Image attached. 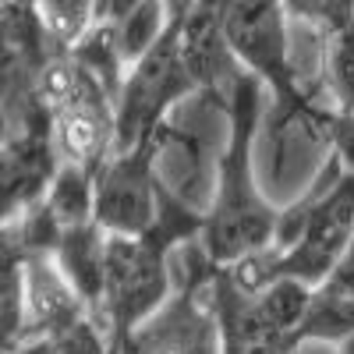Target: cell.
Masks as SVG:
<instances>
[{
	"label": "cell",
	"instance_id": "obj_5",
	"mask_svg": "<svg viewBox=\"0 0 354 354\" xmlns=\"http://www.w3.org/2000/svg\"><path fill=\"white\" fill-rule=\"evenodd\" d=\"M156 213L149 142L110 153L93 170V223L106 238H145Z\"/></svg>",
	"mask_w": 354,
	"mask_h": 354
},
{
	"label": "cell",
	"instance_id": "obj_17",
	"mask_svg": "<svg viewBox=\"0 0 354 354\" xmlns=\"http://www.w3.org/2000/svg\"><path fill=\"white\" fill-rule=\"evenodd\" d=\"M32 18L39 21V36L71 50L96 25V8L93 4H46V8H36Z\"/></svg>",
	"mask_w": 354,
	"mask_h": 354
},
{
	"label": "cell",
	"instance_id": "obj_11",
	"mask_svg": "<svg viewBox=\"0 0 354 354\" xmlns=\"http://www.w3.org/2000/svg\"><path fill=\"white\" fill-rule=\"evenodd\" d=\"M57 174V153L50 135H4L0 138V227L36 205L50 177Z\"/></svg>",
	"mask_w": 354,
	"mask_h": 354
},
{
	"label": "cell",
	"instance_id": "obj_3",
	"mask_svg": "<svg viewBox=\"0 0 354 354\" xmlns=\"http://www.w3.org/2000/svg\"><path fill=\"white\" fill-rule=\"evenodd\" d=\"M170 294L167 255L142 238H106L103 245V298L93 322L117 347L145 319H153Z\"/></svg>",
	"mask_w": 354,
	"mask_h": 354
},
{
	"label": "cell",
	"instance_id": "obj_1",
	"mask_svg": "<svg viewBox=\"0 0 354 354\" xmlns=\"http://www.w3.org/2000/svg\"><path fill=\"white\" fill-rule=\"evenodd\" d=\"M227 149L216 163L213 202L202 216V248L227 270L248 252H259L273 241L277 209L255 188L252 145L262 121V85L252 75H241L227 96Z\"/></svg>",
	"mask_w": 354,
	"mask_h": 354
},
{
	"label": "cell",
	"instance_id": "obj_19",
	"mask_svg": "<svg viewBox=\"0 0 354 354\" xmlns=\"http://www.w3.org/2000/svg\"><path fill=\"white\" fill-rule=\"evenodd\" d=\"M333 354H354V333L344 337L340 344H333Z\"/></svg>",
	"mask_w": 354,
	"mask_h": 354
},
{
	"label": "cell",
	"instance_id": "obj_9",
	"mask_svg": "<svg viewBox=\"0 0 354 354\" xmlns=\"http://www.w3.org/2000/svg\"><path fill=\"white\" fill-rule=\"evenodd\" d=\"M85 319L82 301L57 273L50 255H25L21 266V333L18 340H61Z\"/></svg>",
	"mask_w": 354,
	"mask_h": 354
},
{
	"label": "cell",
	"instance_id": "obj_8",
	"mask_svg": "<svg viewBox=\"0 0 354 354\" xmlns=\"http://www.w3.org/2000/svg\"><path fill=\"white\" fill-rule=\"evenodd\" d=\"M50 145L57 163H71L88 174L113 153V103L96 82H88L75 103L50 117Z\"/></svg>",
	"mask_w": 354,
	"mask_h": 354
},
{
	"label": "cell",
	"instance_id": "obj_20",
	"mask_svg": "<svg viewBox=\"0 0 354 354\" xmlns=\"http://www.w3.org/2000/svg\"><path fill=\"white\" fill-rule=\"evenodd\" d=\"M0 354H11V347H4V344H0Z\"/></svg>",
	"mask_w": 354,
	"mask_h": 354
},
{
	"label": "cell",
	"instance_id": "obj_14",
	"mask_svg": "<svg viewBox=\"0 0 354 354\" xmlns=\"http://www.w3.org/2000/svg\"><path fill=\"white\" fill-rule=\"evenodd\" d=\"M43 205L61 230L93 223V174L71 163H57V174L50 177Z\"/></svg>",
	"mask_w": 354,
	"mask_h": 354
},
{
	"label": "cell",
	"instance_id": "obj_4",
	"mask_svg": "<svg viewBox=\"0 0 354 354\" xmlns=\"http://www.w3.org/2000/svg\"><path fill=\"white\" fill-rule=\"evenodd\" d=\"M177 21H181V8H174L163 39L138 64H131L121 82V93L113 100V153L145 145L167 121V113L195 93L177 53Z\"/></svg>",
	"mask_w": 354,
	"mask_h": 354
},
{
	"label": "cell",
	"instance_id": "obj_18",
	"mask_svg": "<svg viewBox=\"0 0 354 354\" xmlns=\"http://www.w3.org/2000/svg\"><path fill=\"white\" fill-rule=\"evenodd\" d=\"M57 354H117L110 337L96 326L93 319H82L78 326H71L61 340H57Z\"/></svg>",
	"mask_w": 354,
	"mask_h": 354
},
{
	"label": "cell",
	"instance_id": "obj_6",
	"mask_svg": "<svg viewBox=\"0 0 354 354\" xmlns=\"http://www.w3.org/2000/svg\"><path fill=\"white\" fill-rule=\"evenodd\" d=\"M216 18L234 64L252 75L262 88H277L290 96L294 88L287 75V11L277 4H220Z\"/></svg>",
	"mask_w": 354,
	"mask_h": 354
},
{
	"label": "cell",
	"instance_id": "obj_12",
	"mask_svg": "<svg viewBox=\"0 0 354 354\" xmlns=\"http://www.w3.org/2000/svg\"><path fill=\"white\" fill-rule=\"evenodd\" d=\"M103 245H106V234L96 223H85V227L61 230V241L50 255L57 273L68 280L88 319L100 312V298H103Z\"/></svg>",
	"mask_w": 354,
	"mask_h": 354
},
{
	"label": "cell",
	"instance_id": "obj_13",
	"mask_svg": "<svg viewBox=\"0 0 354 354\" xmlns=\"http://www.w3.org/2000/svg\"><path fill=\"white\" fill-rule=\"evenodd\" d=\"M96 18L106 21L117 57H121L124 68H131L163 39V32L170 28V18H174V8L121 4V8H96Z\"/></svg>",
	"mask_w": 354,
	"mask_h": 354
},
{
	"label": "cell",
	"instance_id": "obj_16",
	"mask_svg": "<svg viewBox=\"0 0 354 354\" xmlns=\"http://www.w3.org/2000/svg\"><path fill=\"white\" fill-rule=\"evenodd\" d=\"M21 252L0 230V344L15 347L21 333Z\"/></svg>",
	"mask_w": 354,
	"mask_h": 354
},
{
	"label": "cell",
	"instance_id": "obj_7",
	"mask_svg": "<svg viewBox=\"0 0 354 354\" xmlns=\"http://www.w3.org/2000/svg\"><path fill=\"white\" fill-rule=\"evenodd\" d=\"M117 354H220L209 290L198 298H170L117 344Z\"/></svg>",
	"mask_w": 354,
	"mask_h": 354
},
{
	"label": "cell",
	"instance_id": "obj_2",
	"mask_svg": "<svg viewBox=\"0 0 354 354\" xmlns=\"http://www.w3.org/2000/svg\"><path fill=\"white\" fill-rule=\"evenodd\" d=\"M326 170L308 195L277 213L270 241L280 280H298L312 290L337 270L354 238V174L337 170V163Z\"/></svg>",
	"mask_w": 354,
	"mask_h": 354
},
{
	"label": "cell",
	"instance_id": "obj_10",
	"mask_svg": "<svg viewBox=\"0 0 354 354\" xmlns=\"http://www.w3.org/2000/svg\"><path fill=\"white\" fill-rule=\"evenodd\" d=\"M177 53L188 71V82L195 93L216 96L227 103L230 88L245 75L223 43L216 8H181V21H177Z\"/></svg>",
	"mask_w": 354,
	"mask_h": 354
},
{
	"label": "cell",
	"instance_id": "obj_15",
	"mask_svg": "<svg viewBox=\"0 0 354 354\" xmlns=\"http://www.w3.org/2000/svg\"><path fill=\"white\" fill-rule=\"evenodd\" d=\"M308 305H312V287L298 280H277L255 294V308L266 319V326L277 337H283L287 344H294V337H298L301 322L308 315Z\"/></svg>",
	"mask_w": 354,
	"mask_h": 354
}]
</instances>
